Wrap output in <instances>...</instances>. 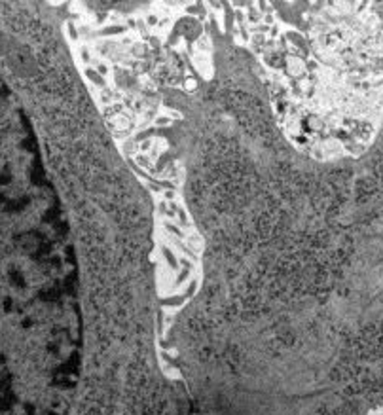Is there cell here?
Listing matches in <instances>:
<instances>
[{"label": "cell", "instance_id": "cell-1", "mask_svg": "<svg viewBox=\"0 0 383 415\" xmlns=\"http://www.w3.org/2000/svg\"><path fill=\"white\" fill-rule=\"evenodd\" d=\"M271 103L286 137L317 160L360 155L383 123V78L286 53Z\"/></svg>", "mask_w": 383, "mask_h": 415}]
</instances>
